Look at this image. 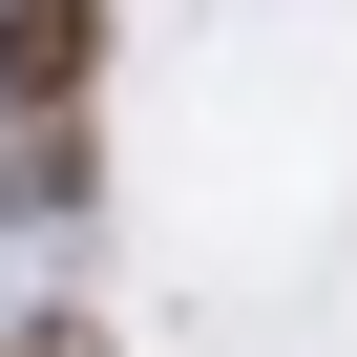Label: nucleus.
Wrapping results in <instances>:
<instances>
[{
	"mask_svg": "<svg viewBox=\"0 0 357 357\" xmlns=\"http://www.w3.org/2000/svg\"><path fill=\"white\" fill-rule=\"evenodd\" d=\"M105 105V0H0V126H84Z\"/></svg>",
	"mask_w": 357,
	"mask_h": 357,
	"instance_id": "obj_1",
	"label": "nucleus"
},
{
	"mask_svg": "<svg viewBox=\"0 0 357 357\" xmlns=\"http://www.w3.org/2000/svg\"><path fill=\"white\" fill-rule=\"evenodd\" d=\"M0 231H22V252L105 231V105H84V126H0Z\"/></svg>",
	"mask_w": 357,
	"mask_h": 357,
	"instance_id": "obj_2",
	"label": "nucleus"
},
{
	"mask_svg": "<svg viewBox=\"0 0 357 357\" xmlns=\"http://www.w3.org/2000/svg\"><path fill=\"white\" fill-rule=\"evenodd\" d=\"M0 357H126V336H105V315H63V294H43V315H22V336H0Z\"/></svg>",
	"mask_w": 357,
	"mask_h": 357,
	"instance_id": "obj_3",
	"label": "nucleus"
}]
</instances>
